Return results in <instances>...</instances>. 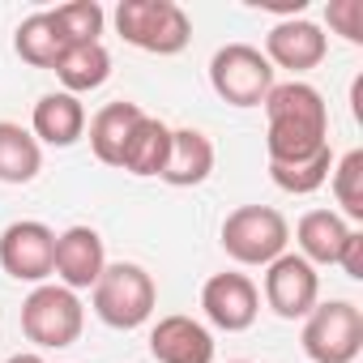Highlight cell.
Wrapping results in <instances>:
<instances>
[{
	"instance_id": "21",
	"label": "cell",
	"mask_w": 363,
	"mask_h": 363,
	"mask_svg": "<svg viewBox=\"0 0 363 363\" xmlns=\"http://www.w3.org/2000/svg\"><path fill=\"white\" fill-rule=\"evenodd\" d=\"M329 171H333V150H329V145H325L320 154L303 158V162H286V167H274V162H269V179H274L282 193H291V197L316 193L325 179H329Z\"/></svg>"
},
{
	"instance_id": "1",
	"label": "cell",
	"mask_w": 363,
	"mask_h": 363,
	"mask_svg": "<svg viewBox=\"0 0 363 363\" xmlns=\"http://www.w3.org/2000/svg\"><path fill=\"white\" fill-rule=\"evenodd\" d=\"M116 30L128 48L150 56H179L193 39V22L175 0H120Z\"/></svg>"
},
{
	"instance_id": "20",
	"label": "cell",
	"mask_w": 363,
	"mask_h": 363,
	"mask_svg": "<svg viewBox=\"0 0 363 363\" xmlns=\"http://www.w3.org/2000/svg\"><path fill=\"white\" fill-rule=\"evenodd\" d=\"M52 73L60 77L65 94H90L111 77V52L103 48V39L99 43H73Z\"/></svg>"
},
{
	"instance_id": "23",
	"label": "cell",
	"mask_w": 363,
	"mask_h": 363,
	"mask_svg": "<svg viewBox=\"0 0 363 363\" xmlns=\"http://www.w3.org/2000/svg\"><path fill=\"white\" fill-rule=\"evenodd\" d=\"M52 18H56L60 35L69 43H99V35L107 26V13L94 5V0H73V5H60V9H52Z\"/></svg>"
},
{
	"instance_id": "15",
	"label": "cell",
	"mask_w": 363,
	"mask_h": 363,
	"mask_svg": "<svg viewBox=\"0 0 363 363\" xmlns=\"http://www.w3.org/2000/svg\"><path fill=\"white\" fill-rule=\"evenodd\" d=\"M141 116L145 111L137 103H128V99L107 103V107L94 111V120H90V150H94V158L103 167H120L124 162V145H128V137H133Z\"/></svg>"
},
{
	"instance_id": "16",
	"label": "cell",
	"mask_w": 363,
	"mask_h": 363,
	"mask_svg": "<svg viewBox=\"0 0 363 363\" xmlns=\"http://www.w3.org/2000/svg\"><path fill=\"white\" fill-rule=\"evenodd\" d=\"M354 227H346L342 214L333 210H308L295 227V244H299V257L316 269V265H337L342 257V244Z\"/></svg>"
},
{
	"instance_id": "3",
	"label": "cell",
	"mask_w": 363,
	"mask_h": 363,
	"mask_svg": "<svg viewBox=\"0 0 363 363\" xmlns=\"http://www.w3.org/2000/svg\"><path fill=\"white\" fill-rule=\"evenodd\" d=\"M86 329V308L77 291L60 282H43L22 299V333L39 350H69Z\"/></svg>"
},
{
	"instance_id": "14",
	"label": "cell",
	"mask_w": 363,
	"mask_h": 363,
	"mask_svg": "<svg viewBox=\"0 0 363 363\" xmlns=\"http://www.w3.org/2000/svg\"><path fill=\"white\" fill-rule=\"evenodd\" d=\"M214 171V141L201 128H171V154L162 167V184L171 189H197Z\"/></svg>"
},
{
	"instance_id": "5",
	"label": "cell",
	"mask_w": 363,
	"mask_h": 363,
	"mask_svg": "<svg viewBox=\"0 0 363 363\" xmlns=\"http://www.w3.org/2000/svg\"><path fill=\"white\" fill-rule=\"evenodd\" d=\"M303 354L312 363H354L363 350V312L350 299L316 303L303 316Z\"/></svg>"
},
{
	"instance_id": "10",
	"label": "cell",
	"mask_w": 363,
	"mask_h": 363,
	"mask_svg": "<svg viewBox=\"0 0 363 363\" xmlns=\"http://www.w3.org/2000/svg\"><path fill=\"white\" fill-rule=\"evenodd\" d=\"M269 65H274V73L278 69H286V73H308V69H316L325 56H329V39H325V30L316 26V22H308V18H282L269 35H265V52H261Z\"/></svg>"
},
{
	"instance_id": "4",
	"label": "cell",
	"mask_w": 363,
	"mask_h": 363,
	"mask_svg": "<svg viewBox=\"0 0 363 363\" xmlns=\"http://www.w3.org/2000/svg\"><path fill=\"white\" fill-rule=\"evenodd\" d=\"M291 227L274 206H240L223 218V252L235 265H269L286 252Z\"/></svg>"
},
{
	"instance_id": "6",
	"label": "cell",
	"mask_w": 363,
	"mask_h": 363,
	"mask_svg": "<svg viewBox=\"0 0 363 363\" xmlns=\"http://www.w3.org/2000/svg\"><path fill=\"white\" fill-rule=\"evenodd\" d=\"M210 86L231 107H261L274 90V65L252 43H227L210 56Z\"/></svg>"
},
{
	"instance_id": "2",
	"label": "cell",
	"mask_w": 363,
	"mask_h": 363,
	"mask_svg": "<svg viewBox=\"0 0 363 363\" xmlns=\"http://www.w3.org/2000/svg\"><path fill=\"white\" fill-rule=\"evenodd\" d=\"M90 295H94V316L111 329H141L158 303V286L137 261H107Z\"/></svg>"
},
{
	"instance_id": "8",
	"label": "cell",
	"mask_w": 363,
	"mask_h": 363,
	"mask_svg": "<svg viewBox=\"0 0 363 363\" xmlns=\"http://www.w3.org/2000/svg\"><path fill=\"white\" fill-rule=\"evenodd\" d=\"M265 303L282 320H303L320 303V274L299 252H282L265 265Z\"/></svg>"
},
{
	"instance_id": "17",
	"label": "cell",
	"mask_w": 363,
	"mask_h": 363,
	"mask_svg": "<svg viewBox=\"0 0 363 363\" xmlns=\"http://www.w3.org/2000/svg\"><path fill=\"white\" fill-rule=\"evenodd\" d=\"M167 154H171V128H167L158 116H141L137 128H133V137H128V145H124V162H120V171L141 175V179L162 175Z\"/></svg>"
},
{
	"instance_id": "25",
	"label": "cell",
	"mask_w": 363,
	"mask_h": 363,
	"mask_svg": "<svg viewBox=\"0 0 363 363\" xmlns=\"http://www.w3.org/2000/svg\"><path fill=\"white\" fill-rule=\"evenodd\" d=\"M337 265H342V274H346V278L363 282V231H350V235H346Z\"/></svg>"
},
{
	"instance_id": "18",
	"label": "cell",
	"mask_w": 363,
	"mask_h": 363,
	"mask_svg": "<svg viewBox=\"0 0 363 363\" xmlns=\"http://www.w3.org/2000/svg\"><path fill=\"white\" fill-rule=\"evenodd\" d=\"M43 171V145L30 128L0 120V184H30Z\"/></svg>"
},
{
	"instance_id": "12",
	"label": "cell",
	"mask_w": 363,
	"mask_h": 363,
	"mask_svg": "<svg viewBox=\"0 0 363 363\" xmlns=\"http://www.w3.org/2000/svg\"><path fill=\"white\" fill-rule=\"evenodd\" d=\"M150 354L158 363H214V333L184 312L158 316L150 329Z\"/></svg>"
},
{
	"instance_id": "24",
	"label": "cell",
	"mask_w": 363,
	"mask_h": 363,
	"mask_svg": "<svg viewBox=\"0 0 363 363\" xmlns=\"http://www.w3.org/2000/svg\"><path fill=\"white\" fill-rule=\"evenodd\" d=\"M325 22L329 30H337L346 43H363V0H329L325 9Z\"/></svg>"
},
{
	"instance_id": "27",
	"label": "cell",
	"mask_w": 363,
	"mask_h": 363,
	"mask_svg": "<svg viewBox=\"0 0 363 363\" xmlns=\"http://www.w3.org/2000/svg\"><path fill=\"white\" fill-rule=\"evenodd\" d=\"M227 363H248V359H227Z\"/></svg>"
},
{
	"instance_id": "19",
	"label": "cell",
	"mask_w": 363,
	"mask_h": 363,
	"mask_svg": "<svg viewBox=\"0 0 363 363\" xmlns=\"http://www.w3.org/2000/svg\"><path fill=\"white\" fill-rule=\"evenodd\" d=\"M69 48H73V43L60 35L52 9H48V13H30V18L18 26V35H13V52H18L30 69H56Z\"/></svg>"
},
{
	"instance_id": "13",
	"label": "cell",
	"mask_w": 363,
	"mask_h": 363,
	"mask_svg": "<svg viewBox=\"0 0 363 363\" xmlns=\"http://www.w3.org/2000/svg\"><path fill=\"white\" fill-rule=\"evenodd\" d=\"M30 133L39 145H56V150H69L86 137V107L77 94H65V90H52L35 103V116H30Z\"/></svg>"
},
{
	"instance_id": "22",
	"label": "cell",
	"mask_w": 363,
	"mask_h": 363,
	"mask_svg": "<svg viewBox=\"0 0 363 363\" xmlns=\"http://www.w3.org/2000/svg\"><path fill=\"white\" fill-rule=\"evenodd\" d=\"M329 184H333V197H337L342 214L363 223V150H350V154L333 158Z\"/></svg>"
},
{
	"instance_id": "9",
	"label": "cell",
	"mask_w": 363,
	"mask_h": 363,
	"mask_svg": "<svg viewBox=\"0 0 363 363\" xmlns=\"http://www.w3.org/2000/svg\"><path fill=\"white\" fill-rule=\"evenodd\" d=\"M201 308L206 320L223 333H244L261 316V291L248 274H214L201 286Z\"/></svg>"
},
{
	"instance_id": "7",
	"label": "cell",
	"mask_w": 363,
	"mask_h": 363,
	"mask_svg": "<svg viewBox=\"0 0 363 363\" xmlns=\"http://www.w3.org/2000/svg\"><path fill=\"white\" fill-rule=\"evenodd\" d=\"M0 269L13 282L43 286L56 274V231L48 223L22 218L0 231Z\"/></svg>"
},
{
	"instance_id": "11",
	"label": "cell",
	"mask_w": 363,
	"mask_h": 363,
	"mask_svg": "<svg viewBox=\"0 0 363 363\" xmlns=\"http://www.w3.org/2000/svg\"><path fill=\"white\" fill-rule=\"evenodd\" d=\"M107 269V248L94 227H69L56 235V278L69 291H94L99 274Z\"/></svg>"
},
{
	"instance_id": "26",
	"label": "cell",
	"mask_w": 363,
	"mask_h": 363,
	"mask_svg": "<svg viewBox=\"0 0 363 363\" xmlns=\"http://www.w3.org/2000/svg\"><path fill=\"white\" fill-rule=\"evenodd\" d=\"M5 363H48V359H43L39 350H22V354H9Z\"/></svg>"
}]
</instances>
